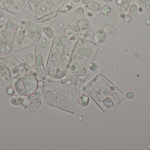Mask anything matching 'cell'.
I'll list each match as a JSON object with an SVG mask.
<instances>
[{
    "label": "cell",
    "instance_id": "cell-1",
    "mask_svg": "<svg viewBox=\"0 0 150 150\" xmlns=\"http://www.w3.org/2000/svg\"><path fill=\"white\" fill-rule=\"evenodd\" d=\"M32 22L21 21L16 29L13 49L17 51L25 49L36 41L39 32Z\"/></svg>",
    "mask_w": 150,
    "mask_h": 150
},
{
    "label": "cell",
    "instance_id": "cell-2",
    "mask_svg": "<svg viewBox=\"0 0 150 150\" xmlns=\"http://www.w3.org/2000/svg\"><path fill=\"white\" fill-rule=\"evenodd\" d=\"M25 73L24 67L15 57L8 56L0 59V78L8 86H13Z\"/></svg>",
    "mask_w": 150,
    "mask_h": 150
},
{
    "label": "cell",
    "instance_id": "cell-3",
    "mask_svg": "<svg viewBox=\"0 0 150 150\" xmlns=\"http://www.w3.org/2000/svg\"><path fill=\"white\" fill-rule=\"evenodd\" d=\"M15 30L7 28L6 23L0 24V54H8L13 48Z\"/></svg>",
    "mask_w": 150,
    "mask_h": 150
},
{
    "label": "cell",
    "instance_id": "cell-4",
    "mask_svg": "<svg viewBox=\"0 0 150 150\" xmlns=\"http://www.w3.org/2000/svg\"><path fill=\"white\" fill-rule=\"evenodd\" d=\"M28 1L29 0H0V6L6 11L19 16Z\"/></svg>",
    "mask_w": 150,
    "mask_h": 150
},
{
    "label": "cell",
    "instance_id": "cell-5",
    "mask_svg": "<svg viewBox=\"0 0 150 150\" xmlns=\"http://www.w3.org/2000/svg\"><path fill=\"white\" fill-rule=\"evenodd\" d=\"M33 79L27 74L18 79L15 85V88L18 93L24 96L33 93L34 92L30 89V85Z\"/></svg>",
    "mask_w": 150,
    "mask_h": 150
},
{
    "label": "cell",
    "instance_id": "cell-6",
    "mask_svg": "<svg viewBox=\"0 0 150 150\" xmlns=\"http://www.w3.org/2000/svg\"><path fill=\"white\" fill-rule=\"evenodd\" d=\"M86 8L89 10L98 11L101 9V6L98 2L93 1L87 5Z\"/></svg>",
    "mask_w": 150,
    "mask_h": 150
},
{
    "label": "cell",
    "instance_id": "cell-7",
    "mask_svg": "<svg viewBox=\"0 0 150 150\" xmlns=\"http://www.w3.org/2000/svg\"><path fill=\"white\" fill-rule=\"evenodd\" d=\"M130 0H125V1L122 3L120 7V10L122 12H125L127 11L129 6L130 4Z\"/></svg>",
    "mask_w": 150,
    "mask_h": 150
},
{
    "label": "cell",
    "instance_id": "cell-8",
    "mask_svg": "<svg viewBox=\"0 0 150 150\" xmlns=\"http://www.w3.org/2000/svg\"><path fill=\"white\" fill-rule=\"evenodd\" d=\"M139 6L143 8L146 10V11H150V5L149 3L146 1L144 0H139Z\"/></svg>",
    "mask_w": 150,
    "mask_h": 150
},
{
    "label": "cell",
    "instance_id": "cell-9",
    "mask_svg": "<svg viewBox=\"0 0 150 150\" xmlns=\"http://www.w3.org/2000/svg\"><path fill=\"white\" fill-rule=\"evenodd\" d=\"M129 13L132 17H135L137 14V7L136 5H132L130 8Z\"/></svg>",
    "mask_w": 150,
    "mask_h": 150
},
{
    "label": "cell",
    "instance_id": "cell-10",
    "mask_svg": "<svg viewBox=\"0 0 150 150\" xmlns=\"http://www.w3.org/2000/svg\"><path fill=\"white\" fill-rule=\"evenodd\" d=\"M103 13L105 15H109L111 13V9L109 7L105 6L102 9Z\"/></svg>",
    "mask_w": 150,
    "mask_h": 150
},
{
    "label": "cell",
    "instance_id": "cell-11",
    "mask_svg": "<svg viewBox=\"0 0 150 150\" xmlns=\"http://www.w3.org/2000/svg\"><path fill=\"white\" fill-rule=\"evenodd\" d=\"M20 102H21V100H20V99H14V100H13L12 101H11V103L12 104H13V105H19V104H20L21 103H20Z\"/></svg>",
    "mask_w": 150,
    "mask_h": 150
},
{
    "label": "cell",
    "instance_id": "cell-12",
    "mask_svg": "<svg viewBox=\"0 0 150 150\" xmlns=\"http://www.w3.org/2000/svg\"><path fill=\"white\" fill-rule=\"evenodd\" d=\"M7 93L8 94L10 95H12L14 93V91L13 88H9L8 89Z\"/></svg>",
    "mask_w": 150,
    "mask_h": 150
},
{
    "label": "cell",
    "instance_id": "cell-13",
    "mask_svg": "<svg viewBox=\"0 0 150 150\" xmlns=\"http://www.w3.org/2000/svg\"><path fill=\"white\" fill-rule=\"evenodd\" d=\"M132 18L130 16L127 15L125 17V21L126 22H129L131 21Z\"/></svg>",
    "mask_w": 150,
    "mask_h": 150
},
{
    "label": "cell",
    "instance_id": "cell-14",
    "mask_svg": "<svg viewBox=\"0 0 150 150\" xmlns=\"http://www.w3.org/2000/svg\"><path fill=\"white\" fill-rule=\"evenodd\" d=\"M4 11L3 8L0 6V16H3L4 15Z\"/></svg>",
    "mask_w": 150,
    "mask_h": 150
},
{
    "label": "cell",
    "instance_id": "cell-15",
    "mask_svg": "<svg viewBox=\"0 0 150 150\" xmlns=\"http://www.w3.org/2000/svg\"><path fill=\"white\" fill-rule=\"evenodd\" d=\"M122 3H123L122 0H118L117 1V3L118 5H121Z\"/></svg>",
    "mask_w": 150,
    "mask_h": 150
},
{
    "label": "cell",
    "instance_id": "cell-16",
    "mask_svg": "<svg viewBox=\"0 0 150 150\" xmlns=\"http://www.w3.org/2000/svg\"><path fill=\"white\" fill-rule=\"evenodd\" d=\"M74 1V2H76V3H79L80 1V0H73Z\"/></svg>",
    "mask_w": 150,
    "mask_h": 150
},
{
    "label": "cell",
    "instance_id": "cell-17",
    "mask_svg": "<svg viewBox=\"0 0 150 150\" xmlns=\"http://www.w3.org/2000/svg\"><path fill=\"white\" fill-rule=\"evenodd\" d=\"M33 97L32 96H29V100H31L33 99Z\"/></svg>",
    "mask_w": 150,
    "mask_h": 150
},
{
    "label": "cell",
    "instance_id": "cell-18",
    "mask_svg": "<svg viewBox=\"0 0 150 150\" xmlns=\"http://www.w3.org/2000/svg\"><path fill=\"white\" fill-rule=\"evenodd\" d=\"M139 12L140 11V12H142V11H143V9L142 8H139Z\"/></svg>",
    "mask_w": 150,
    "mask_h": 150
}]
</instances>
